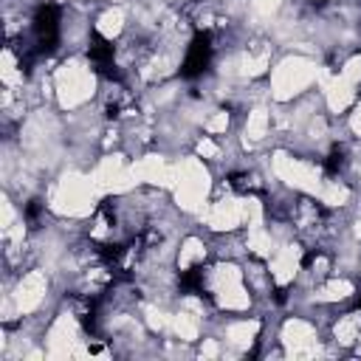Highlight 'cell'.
Segmentation results:
<instances>
[{"label": "cell", "mask_w": 361, "mask_h": 361, "mask_svg": "<svg viewBox=\"0 0 361 361\" xmlns=\"http://www.w3.org/2000/svg\"><path fill=\"white\" fill-rule=\"evenodd\" d=\"M59 23H62V8L59 3H39L31 20L34 31V51L37 56H48L59 45Z\"/></svg>", "instance_id": "cell-1"}, {"label": "cell", "mask_w": 361, "mask_h": 361, "mask_svg": "<svg viewBox=\"0 0 361 361\" xmlns=\"http://www.w3.org/2000/svg\"><path fill=\"white\" fill-rule=\"evenodd\" d=\"M212 56H214V45H212V31H195L192 42L186 45V54H183V62L178 68V73L183 79H197L209 71L212 65Z\"/></svg>", "instance_id": "cell-2"}, {"label": "cell", "mask_w": 361, "mask_h": 361, "mask_svg": "<svg viewBox=\"0 0 361 361\" xmlns=\"http://www.w3.org/2000/svg\"><path fill=\"white\" fill-rule=\"evenodd\" d=\"M87 59H90V62H93V68L99 71V68H104V65L116 62V45H113L107 37H102L99 31H90V42H87Z\"/></svg>", "instance_id": "cell-3"}, {"label": "cell", "mask_w": 361, "mask_h": 361, "mask_svg": "<svg viewBox=\"0 0 361 361\" xmlns=\"http://www.w3.org/2000/svg\"><path fill=\"white\" fill-rule=\"evenodd\" d=\"M178 290L180 293H197V296H203L206 293L203 290V265H192V268L180 271L178 274Z\"/></svg>", "instance_id": "cell-4"}, {"label": "cell", "mask_w": 361, "mask_h": 361, "mask_svg": "<svg viewBox=\"0 0 361 361\" xmlns=\"http://www.w3.org/2000/svg\"><path fill=\"white\" fill-rule=\"evenodd\" d=\"M344 164H347V152H344V147H333V149L327 152V158H324V172H327L330 178H336V175L344 169Z\"/></svg>", "instance_id": "cell-5"}, {"label": "cell", "mask_w": 361, "mask_h": 361, "mask_svg": "<svg viewBox=\"0 0 361 361\" xmlns=\"http://www.w3.org/2000/svg\"><path fill=\"white\" fill-rule=\"evenodd\" d=\"M39 214H42V200H28V203H25V209H23L25 223H28V226H37Z\"/></svg>", "instance_id": "cell-6"}, {"label": "cell", "mask_w": 361, "mask_h": 361, "mask_svg": "<svg viewBox=\"0 0 361 361\" xmlns=\"http://www.w3.org/2000/svg\"><path fill=\"white\" fill-rule=\"evenodd\" d=\"M353 307H355V310H361V290L355 293V299H353Z\"/></svg>", "instance_id": "cell-7"}]
</instances>
